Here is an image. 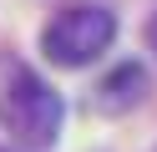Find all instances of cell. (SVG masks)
<instances>
[{
    "mask_svg": "<svg viewBox=\"0 0 157 152\" xmlns=\"http://www.w3.org/2000/svg\"><path fill=\"white\" fill-rule=\"evenodd\" d=\"M61 122H66V107L51 91V81H41L21 61H10L0 71V127L10 132L15 147H25V152L51 147L61 137Z\"/></svg>",
    "mask_w": 157,
    "mask_h": 152,
    "instance_id": "obj_1",
    "label": "cell"
},
{
    "mask_svg": "<svg viewBox=\"0 0 157 152\" xmlns=\"http://www.w3.org/2000/svg\"><path fill=\"white\" fill-rule=\"evenodd\" d=\"M112 41H117V15L106 5H66V10H56V15L46 20V30H41L46 61H51V66H66V71L91 66Z\"/></svg>",
    "mask_w": 157,
    "mask_h": 152,
    "instance_id": "obj_2",
    "label": "cell"
},
{
    "mask_svg": "<svg viewBox=\"0 0 157 152\" xmlns=\"http://www.w3.org/2000/svg\"><path fill=\"white\" fill-rule=\"evenodd\" d=\"M142 96H147V66H142V61H122L117 71H106V76L96 81L91 111H101V117H122V111H132Z\"/></svg>",
    "mask_w": 157,
    "mask_h": 152,
    "instance_id": "obj_3",
    "label": "cell"
},
{
    "mask_svg": "<svg viewBox=\"0 0 157 152\" xmlns=\"http://www.w3.org/2000/svg\"><path fill=\"white\" fill-rule=\"evenodd\" d=\"M147 46L157 51V10H152V20H147Z\"/></svg>",
    "mask_w": 157,
    "mask_h": 152,
    "instance_id": "obj_4",
    "label": "cell"
},
{
    "mask_svg": "<svg viewBox=\"0 0 157 152\" xmlns=\"http://www.w3.org/2000/svg\"><path fill=\"white\" fill-rule=\"evenodd\" d=\"M152 152H157V147H152Z\"/></svg>",
    "mask_w": 157,
    "mask_h": 152,
    "instance_id": "obj_5",
    "label": "cell"
}]
</instances>
